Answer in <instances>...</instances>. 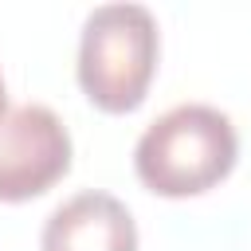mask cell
<instances>
[{"mask_svg": "<svg viewBox=\"0 0 251 251\" xmlns=\"http://www.w3.org/2000/svg\"><path fill=\"white\" fill-rule=\"evenodd\" d=\"M239 157L231 118L208 102H180L153 118L133 145L137 180L169 200L216 188Z\"/></svg>", "mask_w": 251, "mask_h": 251, "instance_id": "1", "label": "cell"}, {"mask_svg": "<svg viewBox=\"0 0 251 251\" xmlns=\"http://www.w3.org/2000/svg\"><path fill=\"white\" fill-rule=\"evenodd\" d=\"M161 31L145 4H98L78 35V86L106 114H129L145 102L157 75Z\"/></svg>", "mask_w": 251, "mask_h": 251, "instance_id": "2", "label": "cell"}, {"mask_svg": "<svg viewBox=\"0 0 251 251\" xmlns=\"http://www.w3.org/2000/svg\"><path fill=\"white\" fill-rule=\"evenodd\" d=\"M71 169V133L63 118L43 106L27 102L8 110L0 126V200L20 204L47 192Z\"/></svg>", "mask_w": 251, "mask_h": 251, "instance_id": "3", "label": "cell"}, {"mask_svg": "<svg viewBox=\"0 0 251 251\" xmlns=\"http://www.w3.org/2000/svg\"><path fill=\"white\" fill-rule=\"evenodd\" d=\"M43 251H137V224L129 208L98 188L63 200L39 235Z\"/></svg>", "mask_w": 251, "mask_h": 251, "instance_id": "4", "label": "cell"}, {"mask_svg": "<svg viewBox=\"0 0 251 251\" xmlns=\"http://www.w3.org/2000/svg\"><path fill=\"white\" fill-rule=\"evenodd\" d=\"M8 118V90H4V75H0V126Z\"/></svg>", "mask_w": 251, "mask_h": 251, "instance_id": "5", "label": "cell"}]
</instances>
